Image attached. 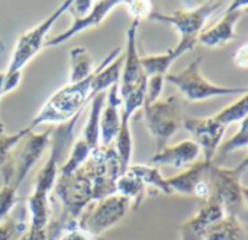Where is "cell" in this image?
<instances>
[{
  "label": "cell",
  "mask_w": 248,
  "mask_h": 240,
  "mask_svg": "<svg viewBox=\"0 0 248 240\" xmlns=\"http://www.w3.org/2000/svg\"><path fill=\"white\" fill-rule=\"evenodd\" d=\"M77 118L64 124V127H61L54 134L51 153H49L45 165L42 166V169L38 172V175L35 178L33 191H32L31 197L28 198V211L31 216L29 227L31 229H48L49 227V217H51L49 194L54 189V185H55V181L58 176L60 153L62 150V146H64L67 137L71 134V130H73Z\"/></svg>",
  "instance_id": "cell-1"
},
{
  "label": "cell",
  "mask_w": 248,
  "mask_h": 240,
  "mask_svg": "<svg viewBox=\"0 0 248 240\" xmlns=\"http://www.w3.org/2000/svg\"><path fill=\"white\" fill-rule=\"evenodd\" d=\"M93 76L94 71L86 80L78 83H68L64 87L58 89L55 93H52L46 99V102L41 106L38 114L32 118L28 127L33 130L44 124L64 125L71 120L80 117L83 106L93 99V90H92Z\"/></svg>",
  "instance_id": "cell-2"
},
{
  "label": "cell",
  "mask_w": 248,
  "mask_h": 240,
  "mask_svg": "<svg viewBox=\"0 0 248 240\" xmlns=\"http://www.w3.org/2000/svg\"><path fill=\"white\" fill-rule=\"evenodd\" d=\"M247 171V157L234 168H221L211 163L208 172L209 197L221 204L225 214L238 216L247 201V188L241 178Z\"/></svg>",
  "instance_id": "cell-3"
},
{
  "label": "cell",
  "mask_w": 248,
  "mask_h": 240,
  "mask_svg": "<svg viewBox=\"0 0 248 240\" xmlns=\"http://www.w3.org/2000/svg\"><path fill=\"white\" fill-rule=\"evenodd\" d=\"M201 61L202 58L198 57L183 70L177 73H167L164 76V80L177 87L185 96V99L189 102H202L211 98L225 95H247L248 90L246 86L228 87L209 82L201 70Z\"/></svg>",
  "instance_id": "cell-4"
},
{
  "label": "cell",
  "mask_w": 248,
  "mask_h": 240,
  "mask_svg": "<svg viewBox=\"0 0 248 240\" xmlns=\"http://www.w3.org/2000/svg\"><path fill=\"white\" fill-rule=\"evenodd\" d=\"M54 192L71 220H77L93 201V176L87 163L71 173H58Z\"/></svg>",
  "instance_id": "cell-5"
},
{
  "label": "cell",
  "mask_w": 248,
  "mask_h": 240,
  "mask_svg": "<svg viewBox=\"0 0 248 240\" xmlns=\"http://www.w3.org/2000/svg\"><path fill=\"white\" fill-rule=\"evenodd\" d=\"M70 3H71V0L62 1L46 19H44L41 23H38L32 29H28L26 32H23L17 38V41L13 47L10 63L7 66L4 76L20 73L23 70V67L44 48V44L46 41V35L52 29L55 22L61 17V15H64L68 10Z\"/></svg>",
  "instance_id": "cell-6"
},
{
  "label": "cell",
  "mask_w": 248,
  "mask_h": 240,
  "mask_svg": "<svg viewBox=\"0 0 248 240\" xmlns=\"http://www.w3.org/2000/svg\"><path fill=\"white\" fill-rule=\"evenodd\" d=\"M51 136H52L51 130H46L44 133L31 131L20 141L22 146L15 154H12L10 162L1 171L4 176L3 184H10L15 189H19V187L23 184L31 169L38 163V160L49 147Z\"/></svg>",
  "instance_id": "cell-7"
},
{
  "label": "cell",
  "mask_w": 248,
  "mask_h": 240,
  "mask_svg": "<svg viewBox=\"0 0 248 240\" xmlns=\"http://www.w3.org/2000/svg\"><path fill=\"white\" fill-rule=\"evenodd\" d=\"M224 4L225 1H205L195 7L174 10L173 13H160L153 10L148 19L170 25L177 31L180 41H193L198 44V36L203 31L205 23L214 13L224 7Z\"/></svg>",
  "instance_id": "cell-8"
},
{
  "label": "cell",
  "mask_w": 248,
  "mask_h": 240,
  "mask_svg": "<svg viewBox=\"0 0 248 240\" xmlns=\"http://www.w3.org/2000/svg\"><path fill=\"white\" fill-rule=\"evenodd\" d=\"M144 121L150 134L158 143L157 152L166 147L169 140L183 125V115L176 98L158 99L150 105H142Z\"/></svg>",
  "instance_id": "cell-9"
},
{
  "label": "cell",
  "mask_w": 248,
  "mask_h": 240,
  "mask_svg": "<svg viewBox=\"0 0 248 240\" xmlns=\"http://www.w3.org/2000/svg\"><path fill=\"white\" fill-rule=\"evenodd\" d=\"M131 208V201L119 194L97 201L96 207L84 214L77 223L92 236L100 239L103 233L121 223Z\"/></svg>",
  "instance_id": "cell-10"
},
{
  "label": "cell",
  "mask_w": 248,
  "mask_h": 240,
  "mask_svg": "<svg viewBox=\"0 0 248 240\" xmlns=\"http://www.w3.org/2000/svg\"><path fill=\"white\" fill-rule=\"evenodd\" d=\"M140 20H132V23L126 29V47L122 54L124 63L121 70L119 80V96L125 98L128 93L135 90L140 85L147 80V76L141 66V55L137 48V34H138Z\"/></svg>",
  "instance_id": "cell-11"
},
{
  "label": "cell",
  "mask_w": 248,
  "mask_h": 240,
  "mask_svg": "<svg viewBox=\"0 0 248 240\" xmlns=\"http://www.w3.org/2000/svg\"><path fill=\"white\" fill-rule=\"evenodd\" d=\"M183 127L192 136V141H195L203 153V160L212 163L227 128L219 124L214 115L205 118H186L183 120Z\"/></svg>",
  "instance_id": "cell-12"
},
{
  "label": "cell",
  "mask_w": 248,
  "mask_h": 240,
  "mask_svg": "<svg viewBox=\"0 0 248 240\" xmlns=\"http://www.w3.org/2000/svg\"><path fill=\"white\" fill-rule=\"evenodd\" d=\"M247 0L231 1L222 17L208 29H203L198 36V44L208 48H218L235 38V28L243 17V10L247 7Z\"/></svg>",
  "instance_id": "cell-13"
},
{
  "label": "cell",
  "mask_w": 248,
  "mask_h": 240,
  "mask_svg": "<svg viewBox=\"0 0 248 240\" xmlns=\"http://www.w3.org/2000/svg\"><path fill=\"white\" fill-rule=\"evenodd\" d=\"M122 1L121 0H102V1H94L93 9L84 15V16H77L74 17L73 23L61 34L52 36V38H46L44 47L45 48H51V47H58L64 42H67L68 39L74 38L76 35L93 29L99 25L103 23V20L118 7L121 6Z\"/></svg>",
  "instance_id": "cell-14"
},
{
  "label": "cell",
  "mask_w": 248,
  "mask_h": 240,
  "mask_svg": "<svg viewBox=\"0 0 248 240\" xmlns=\"http://www.w3.org/2000/svg\"><path fill=\"white\" fill-rule=\"evenodd\" d=\"M211 162L199 160L189 166L179 175L167 178L173 194H180L186 197H195L201 201L209 198V184H208V172Z\"/></svg>",
  "instance_id": "cell-15"
},
{
  "label": "cell",
  "mask_w": 248,
  "mask_h": 240,
  "mask_svg": "<svg viewBox=\"0 0 248 240\" xmlns=\"http://www.w3.org/2000/svg\"><path fill=\"white\" fill-rule=\"evenodd\" d=\"M224 216L225 211L221 204L209 197L208 200L202 201V206L198 208L193 217L180 224V240H203L206 230Z\"/></svg>",
  "instance_id": "cell-16"
},
{
  "label": "cell",
  "mask_w": 248,
  "mask_h": 240,
  "mask_svg": "<svg viewBox=\"0 0 248 240\" xmlns=\"http://www.w3.org/2000/svg\"><path fill=\"white\" fill-rule=\"evenodd\" d=\"M121 105H122V99L119 96V85H115L106 92L105 103L100 112L99 144L103 147L112 146L116 138V134L121 127V112H119Z\"/></svg>",
  "instance_id": "cell-17"
},
{
  "label": "cell",
  "mask_w": 248,
  "mask_h": 240,
  "mask_svg": "<svg viewBox=\"0 0 248 240\" xmlns=\"http://www.w3.org/2000/svg\"><path fill=\"white\" fill-rule=\"evenodd\" d=\"M201 156L202 152L198 144L192 140H185L179 144L166 146L161 150L155 152V154L150 160V165L157 168L171 166L174 169H183L189 165L196 163Z\"/></svg>",
  "instance_id": "cell-18"
},
{
  "label": "cell",
  "mask_w": 248,
  "mask_h": 240,
  "mask_svg": "<svg viewBox=\"0 0 248 240\" xmlns=\"http://www.w3.org/2000/svg\"><path fill=\"white\" fill-rule=\"evenodd\" d=\"M195 47H196V42L193 41H179L176 47L169 48L166 52L141 57V66L147 79L153 76H166L170 67L173 66V63L179 57L192 51Z\"/></svg>",
  "instance_id": "cell-19"
},
{
  "label": "cell",
  "mask_w": 248,
  "mask_h": 240,
  "mask_svg": "<svg viewBox=\"0 0 248 240\" xmlns=\"http://www.w3.org/2000/svg\"><path fill=\"white\" fill-rule=\"evenodd\" d=\"M203 240H246V230L238 216L225 214L206 230Z\"/></svg>",
  "instance_id": "cell-20"
},
{
  "label": "cell",
  "mask_w": 248,
  "mask_h": 240,
  "mask_svg": "<svg viewBox=\"0 0 248 240\" xmlns=\"http://www.w3.org/2000/svg\"><path fill=\"white\" fill-rule=\"evenodd\" d=\"M94 61L86 47H74L70 50V77L68 83L86 80L94 71Z\"/></svg>",
  "instance_id": "cell-21"
},
{
  "label": "cell",
  "mask_w": 248,
  "mask_h": 240,
  "mask_svg": "<svg viewBox=\"0 0 248 240\" xmlns=\"http://www.w3.org/2000/svg\"><path fill=\"white\" fill-rule=\"evenodd\" d=\"M116 194L128 198L131 201V207L138 208L145 197V185L138 176L126 169L116 181Z\"/></svg>",
  "instance_id": "cell-22"
},
{
  "label": "cell",
  "mask_w": 248,
  "mask_h": 240,
  "mask_svg": "<svg viewBox=\"0 0 248 240\" xmlns=\"http://www.w3.org/2000/svg\"><path fill=\"white\" fill-rule=\"evenodd\" d=\"M128 171L132 172L135 176H138L144 185L153 187L157 191L163 192L164 195H173V189L170 188L167 178H164L160 172V168L153 165H129Z\"/></svg>",
  "instance_id": "cell-23"
},
{
  "label": "cell",
  "mask_w": 248,
  "mask_h": 240,
  "mask_svg": "<svg viewBox=\"0 0 248 240\" xmlns=\"http://www.w3.org/2000/svg\"><path fill=\"white\" fill-rule=\"evenodd\" d=\"M129 122H131V117L122 114L121 115V127H119V131L113 141V149L119 157L124 172L131 165V157H132V134H131Z\"/></svg>",
  "instance_id": "cell-24"
},
{
  "label": "cell",
  "mask_w": 248,
  "mask_h": 240,
  "mask_svg": "<svg viewBox=\"0 0 248 240\" xmlns=\"http://www.w3.org/2000/svg\"><path fill=\"white\" fill-rule=\"evenodd\" d=\"M247 95H243L241 98H238L235 102H232L231 105H228L227 108H224L222 111H219L217 115H214V118L222 124L225 128L232 125V124H241L243 121L247 120L248 115V103H247Z\"/></svg>",
  "instance_id": "cell-25"
},
{
  "label": "cell",
  "mask_w": 248,
  "mask_h": 240,
  "mask_svg": "<svg viewBox=\"0 0 248 240\" xmlns=\"http://www.w3.org/2000/svg\"><path fill=\"white\" fill-rule=\"evenodd\" d=\"M33 130H31L29 127H25L22 130H19L17 133L13 134H1L0 136V171H3L7 163L12 159L13 150L20 144V141Z\"/></svg>",
  "instance_id": "cell-26"
},
{
  "label": "cell",
  "mask_w": 248,
  "mask_h": 240,
  "mask_svg": "<svg viewBox=\"0 0 248 240\" xmlns=\"http://www.w3.org/2000/svg\"><path fill=\"white\" fill-rule=\"evenodd\" d=\"M247 120L241 122V127L235 131V134L225 143H221V146L218 147V157L219 159H224L227 154L232 153V152H237L240 149H246L248 144V133H247ZM215 154V157H217ZM215 160V159H214Z\"/></svg>",
  "instance_id": "cell-27"
},
{
  "label": "cell",
  "mask_w": 248,
  "mask_h": 240,
  "mask_svg": "<svg viewBox=\"0 0 248 240\" xmlns=\"http://www.w3.org/2000/svg\"><path fill=\"white\" fill-rule=\"evenodd\" d=\"M19 203L17 189H15L10 184H3L0 187V223L9 219V214Z\"/></svg>",
  "instance_id": "cell-28"
},
{
  "label": "cell",
  "mask_w": 248,
  "mask_h": 240,
  "mask_svg": "<svg viewBox=\"0 0 248 240\" xmlns=\"http://www.w3.org/2000/svg\"><path fill=\"white\" fill-rule=\"evenodd\" d=\"M28 230V226L22 220L6 219L0 223V240H19Z\"/></svg>",
  "instance_id": "cell-29"
},
{
  "label": "cell",
  "mask_w": 248,
  "mask_h": 240,
  "mask_svg": "<svg viewBox=\"0 0 248 240\" xmlns=\"http://www.w3.org/2000/svg\"><path fill=\"white\" fill-rule=\"evenodd\" d=\"M58 240H100L94 236H92L87 230L81 229L76 220H71L70 224L64 226L60 233H58Z\"/></svg>",
  "instance_id": "cell-30"
},
{
  "label": "cell",
  "mask_w": 248,
  "mask_h": 240,
  "mask_svg": "<svg viewBox=\"0 0 248 240\" xmlns=\"http://www.w3.org/2000/svg\"><path fill=\"white\" fill-rule=\"evenodd\" d=\"M164 76H153L147 79V87H145V98L144 105H150L158 99H161V93L164 89Z\"/></svg>",
  "instance_id": "cell-31"
},
{
  "label": "cell",
  "mask_w": 248,
  "mask_h": 240,
  "mask_svg": "<svg viewBox=\"0 0 248 240\" xmlns=\"http://www.w3.org/2000/svg\"><path fill=\"white\" fill-rule=\"evenodd\" d=\"M122 6H125L126 12L131 15L134 20L148 19V16L153 13V1H122Z\"/></svg>",
  "instance_id": "cell-32"
},
{
  "label": "cell",
  "mask_w": 248,
  "mask_h": 240,
  "mask_svg": "<svg viewBox=\"0 0 248 240\" xmlns=\"http://www.w3.org/2000/svg\"><path fill=\"white\" fill-rule=\"evenodd\" d=\"M93 4H94V1H92V0H76V1H71L70 3L68 10L73 13L74 17L84 16V15H87L93 9Z\"/></svg>",
  "instance_id": "cell-33"
},
{
  "label": "cell",
  "mask_w": 248,
  "mask_h": 240,
  "mask_svg": "<svg viewBox=\"0 0 248 240\" xmlns=\"http://www.w3.org/2000/svg\"><path fill=\"white\" fill-rule=\"evenodd\" d=\"M247 44H243L241 48L237 50V52L234 54V63L237 67H241V69H247Z\"/></svg>",
  "instance_id": "cell-34"
},
{
  "label": "cell",
  "mask_w": 248,
  "mask_h": 240,
  "mask_svg": "<svg viewBox=\"0 0 248 240\" xmlns=\"http://www.w3.org/2000/svg\"><path fill=\"white\" fill-rule=\"evenodd\" d=\"M3 80H4V73H0V98L3 96L1 95V86H3ZM6 131H4V127H3V124H1V121H0V136L1 134H4Z\"/></svg>",
  "instance_id": "cell-35"
},
{
  "label": "cell",
  "mask_w": 248,
  "mask_h": 240,
  "mask_svg": "<svg viewBox=\"0 0 248 240\" xmlns=\"http://www.w3.org/2000/svg\"><path fill=\"white\" fill-rule=\"evenodd\" d=\"M51 240H55V239H54V238H52V236H51Z\"/></svg>",
  "instance_id": "cell-36"
}]
</instances>
